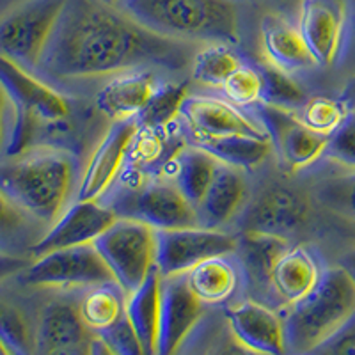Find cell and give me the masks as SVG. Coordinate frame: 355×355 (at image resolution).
Returning a JSON list of instances; mask_svg holds the SVG:
<instances>
[{"instance_id":"6da1fadb","label":"cell","mask_w":355,"mask_h":355,"mask_svg":"<svg viewBox=\"0 0 355 355\" xmlns=\"http://www.w3.org/2000/svg\"><path fill=\"white\" fill-rule=\"evenodd\" d=\"M180 41L151 33L101 0H68L41 57L44 75L82 80L128 71L146 64L182 68Z\"/></svg>"},{"instance_id":"7a4b0ae2","label":"cell","mask_w":355,"mask_h":355,"mask_svg":"<svg viewBox=\"0 0 355 355\" xmlns=\"http://www.w3.org/2000/svg\"><path fill=\"white\" fill-rule=\"evenodd\" d=\"M73 176L75 157L71 151L43 146L0 164V190L31 217L52 226L64 211Z\"/></svg>"},{"instance_id":"3957f363","label":"cell","mask_w":355,"mask_h":355,"mask_svg":"<svg viewBox=\"0 0 355 355\" xmlns=\"http://www.w3.org/2000/svg\"><path fill=\"white\" fill-rule=\"evenodd\" d=\"M132 20L169 40L236 44L239 11L233 0H119Z\"/></svg>"},{"instance_id":"277c9868","label":"cell","mask_w":355,"mask_h":355,"mask_svg":"<svg viewBox=\"0 0 355 355\" xmlns=\"http://www.w3.org/2000/svg\"><path fill=\"white\" fill-rule=\"evenodd\" d=\"M355 315V284L341 265L325 268L318 284L283 316L288 354L306 355Z\"/></svg>"},{"instance_id":"5b68a950","label":"cell","mask_w":355,"mask_h":355,"mask_svg":"<svg viewBox=\"0 0 355 355\" xmlns=\"http://www.w3.org/2000/svg\"><path fill=\"white\" fill-rule=\"evenodd\" d=\"M0 87L12 107L11 132L6 144L9 157L27 151L41 126L64 121L71 114L69 101L59 91L6 57H0Z\"/></svg>"},{"instance_id":"8992f818","label":"cell","mask_w":355,"mask_h":355,"mask_svg":"<svg viewBox=\"0 0 355 355\" xmlns=\"http://www.w3.org/2000/svg\"><path fill=\"white\" fill-rule=\"evenodd\" d=\"M66 2L0 0V57L36 71Z\"/></svg>"},{"instance_id":"52a82bcc","label":"cell","mask_w":355,"mask_h":355,"mask_svg":"<svg viewBox=\"0 0 355 355\" xmlns=\"http://www.w3.org/2000/svg\"><path fill=\"white\" fill-rule=\"evenodd\" d=\"M93 245L125 295L133 293L157 268V230L144 222L117 217Z\"/></svg>"},{"instance_id":"ba28073f","label":"cell","mask_w":355,"mask_h":355,"mask_svg":"<svg viewBox=\"0 0 355 355\" xmlns=\"http://www.w3.org/2000/svg\"><path fill=\"white\" fill-rule=\"evenodd\" d=\"M109 206L117 217L144 222L155 230L199 226L196 208L169 178L121 190Z\"/></svg>"},{"instance_id":"9c48e42d","label":"cell","mask_w":355,"mask_h":355,"mask_svg":"<svg viewBox=\"0 0 355 355\" xmlns=\"http://www.w3.org/2000/svg\"><path fill=\"white\" fill-rule=\"evenodd\" d=\"M21 281L36 288H93L116 283L112 272L93 243L52 250L34 258L21 272Z\"/></svg>"},{"instance_id":"30bf717a","label":"cell","mask_w":355,"mask_h":355,"mask_svg":"<svg viewBox=\"0 0 355 355\" xmlns=\"http://www.w3.org/2000/svg\"><path fill=\"white\" fill-rule=\"evenodd\" d=\"M239 236L211 227L157 230V270L162 277L185 275L205 259L233 254Z\"/></svg>"},{"instance_id":"8fae6325","label":"cell","mask_w":355,"mask_h":355,"mask_svg":"<svg viewBox=\"0 0 355 355\" xmlns=\"http://www.w3.org/2000/svg\"><path fill=\"white\" fill-rule=\"evenodd\" d=\"M256 117L266 128L272 146L277 150L288 169H306L325 153L329 135L307 128L300 117L295 116L293 110L259 103Z\"/></svg>"},{"instance_id":"7c38bea8","label":"cell","mask_w":355,"mask_h":355,"mask_svg":"<svg viewBox=\"0 0 355 355\" xmlns=\"http://www.w3.org/2000/svg\"><path fill=\"white\" fill-rule=\"evenodd\" d=\"M350 25L348 0H302L299 28L318 66H332L343 50Z\"/></svg>"},{"instance_id":"4fadbf2b","label":"cell","mask_w":355,"mask_h":355,"mask_svg":"<svg viewBox=\"0 0 355 355\" xmlns=\"http://www.w3.org/2000/svg\"><path fill=\"white\" fill-rule=\"evenodd\" d=\"M116 218L117 215L110 206L101 205L100 201L77 199V202L64 208L50 230L43 233L40 242L31 250V256L40 258L52 250L93 243Z\"/></svg>"},{"instance_id":"5bb4252c","label":"cell","mask_w":355,"mask_h":355,"mask_svg":"<svg viewBox=\"0 0 355 355\" xmlns=\"http://www.w3.org/2000/svg\"><path fill=\"white\" fill-rule=\"evenodd\" d=\"M202 306L185 275L162 277L157 355H176L202 316Z\"/></svg>"},{"instance_id":"9a60e30c","label":"cell","mask_w":355,"mask_h":355,"mask_svg":"<svg viewBox=\"0 0 355 355\" xmlns=\"http://www.w3.org/2000/svg\"><path fill=\"white\" fill-rule=\"evenodd\" d=\"M137 137L135 119L112 121L89 158L78 187V199L100 201L116 180L123 162Z\"/></svg>"},{"instance_id":"2e32d148","label":"cell","mask_w":355,"mask_h":355,"mask_svg":"<svg viewBox=\"0 0 355 355\" xmlns=\"http://www.w3.org/2000/svg\"><path fill=\"white\" fill-rule=\"evenodd\" d=\"M311 205L304 194L286 187H272L254 199L243 211L240 227L250 233L286 236L302 227Z\"/></svg>"},{"instance_id":"e0dca14e","label":"cell","mask_w":355,"mask_h":355,"mask_svg":"<svg viewBox=\"0 0 355 355\" xmlns=\"http://www.w3.org/2000/svg\"><path fill=\"white\" fill-rule=\"evenodd\" d=\"M180 116L189 125L190 133L198 135H252L268 137V132L258 117H252L230 100L214 96H187Z\"/></svg>"},{"instance_id":"ac0fdd59","label":"cell","mask_w":355,"mask_h":355,"mask_svg":"<svg viewBox=\"0 0 355 355\" xmlns=\"http://www.w3.org/2000/svg\"><path fill=\"white\" fill-rule=\"evenodd\" d=\"M227 327L240 345L261 355H286L283 316L256 300H243L226 309Z\"/></svg>"},{"instance_id":"d6986e66","label":"cell","mask_w":355,"mask_h":355,"mask_svg":"<svg viewBox=\"0 0 355 355\" xmlns=\"http://www.w3.org/2000/svg\"><path fill=\"white\" fill-rule=\"evenodd\" d=\"M259 40L266 62L283 71L293 73L318 66L300 33L299 24H291L279 12H266L261 18Z\"/></svg>"},{"instance_id":"ffe728a7","label":"cell","mask_w":355,"mask_h":355,"mask_svg":"<svg viewBox=\"0 0 355 355\" xmlns=\"http://www.w3.org/2000/svg\"><path fill=\"white\" fill-rule=\"evenodd\" d=\"M157 78L148 69H128L117 73L110 82L100 89L96 107L112 121L137 119L157 93Z\"/></svg>"},{"instance_id":"44dd1931","label":"cell","mask_w":355,"mask_h":355,"mask_svg":"<svg viewBox=\"0 0 355 355\" xmlns=\"http://www.w3.org/2000/svg\"><path fill=\"white\" fill-rule=\"evenodd\" d=\"M323 270L318 256L309 247H290L272 270L270 291L284 306H293L313 291Z\"/></svg>"},{"instance_id":"7402d4cb","label":"cell","mask_w":355,"mask_h":355,"mask_svg":"<svg viewBox=\"0 0 355 355\" xmlns=\"http://www.w3.org/2000/svg\"><path fill=\"white\" fill-rule=\"evenodd\" d=\"M245 198L247 183L243 180L242 169L218 162L214 180L196 208L199 226L218 230L242 210Z\"/></svg>"},{"instance_id":"603a6c76","label":"cell","mask_w":355,"mask_h":355,"mask_svg":"<svg viewBox=\"0 0 355 355\" xmlns=\"http://www.w3.org/2000/svg\"><path fill=\"white\" fill-rule=\"evenodd\" d=\"M162 275L155 268L144 283L126 295L125 316L141 341L146 355H157L158 325H160Z\"/></svg>"},{"instance_id":"cb8c5ba5","label":"cell","mask_w":355,"mask_h":355,"mask_svg":"<svg viewBox=\"0 0 355 355\" xmlns=\"http://www.w3.org/2000/svg\"><path fill=\"white\" fill-rule=\"evenodd\" d=\"M93 336L82 322L78 307L64 302H52L43 309L34 332L36 355L69 345L84 343Z\"/></svg>"},{"instance_id":"d4e9b609","label":"cell","mask_w":355,"mask_h":355,"mask_svg":"<svg viewBox=\"0 0 355 355\" xmlns=\"http://www.w3.org/2000/svg\"><path fill=\"white\" fill-rule=\"evenodd\" d=\"M189 288L205 306L230 300L240 283V272L231 254L208 258L185 274Z\"/></svg>"},{"instance_id":"484cf974","label":"cell","mask_w":355,"mask_h":355,"mask_svg":"<svg viewBox=\"0 0 355 355\" xmlns=\"http://www.w3.org/2000/svg\"><path fill=\"white\" fill-rule=\"evenodd\" d=\"M190 144L198 146L206 153L217 158L220 164L236 167V169H256L263 164L272 151V141L268 137H252V135H198L190 133Z\"/></svg>"},{"instance_id":"4316f807","label":"cell","mask_w":355,"mask_h":355,"mask_svg":"<svg viewBox=\"0 0 355 355\" xmlns=\"http://www.w3.org/2000/svg\"><path fill=\"white\" fill-rule=\"evenodd\" d=\"M286 236L266 233H250L242 231L239 236L236 254L243 265L247 277L256 288L270 290V275L279 258L290 249Z\"/></svg>"},{"instance_id":"83f0119b","label":"cell","mask_w":355,"mask_h":355,"mask_svg":"<svg viewBox=\"0 0 355 355\" xmlns=\"http://www.w3.org/2000/svg\"><path fill=\"white\" fill-rule=\"evenodd\" d=\"M167 166L173 167V173L167 174V178L176 183L187 201L198 208L215 176L218 167L217 158L198 146L190 144L189 148L180 151Z\"/></svg>"},{"instance_id":"f1b7e54d","label":"cell","mask_w":355,"mask_h":355,"mask_svg":"<svg viewBox=\"0 0 355 355\" xmlns=\"http://www.w3.org/2000/svg\"><path fill=\"white\" fill-rule=\"evenodd\" d=\"M40 220L24 211L0 190V250L25 256L40 242L43 234L37 230Z\"/></svg>"},{"instance_id":"f546056e","label":"cell","mask_w":355,"mask_h":355,"mask_svg":"<svg viewBox=\"0 0 355 355\" xmlns=\"http://www.w3.org/2000/svg\"><path fill=\"white\" fill-rule=\"evenodd\" d=\"M125 291L117 283L98 284L84 295L78 313L85 327L93 334H100L125 316Z\"/></svg>"},{"instance_id":"4dcf8cb0","label":"cell","mask_w":355,"mask_h":355,"mask_svg":"<svg viewBox=\"0 0 355 355\" xmlns=\"http://www.w3.org/2000/svg\"><path fill=\"white\" fill-rule=\"evenodd\" d=\"M243 59L227 43H208L199 50L192 64V78L202 85L222 87L234 69L242 66Z\"/></svg>"},{"instance_id":"1f68e13d","label":"cell","mask_w":355,"mask_h":355,"mask_svg":"<svg viewBox=\"0 0 355 355\" xmlns=\"http://www.w3.org/2000/svg\"><path fill=\"white\" fill-rule=\"evenodd\" d=\"M259 73H261V101L263 105L279 107V109H290L300 107L304 103V91L290 73L275 68L270 62L258 64Z\"/></svg>"},{"instance_id":"d6a6232c","label":"cell","mask_w":355,"mask_h":355,"mask_svg":"<svg viewBox=\"0 0 355 355\" xmlns=\"http://www.w3.org/2000/svg\"><path fill=\"white\" fill-rule=\"evenodd\" d=\"M189 96L187 94V84H162L158 85L157 93L150 100L148 107L139 114V121L146 128H160L169 123L176 116H180L183 101Z\"/></svg>"},{"instance_id":"836d02e7","label":"cell","mask_w":355,"mask_h":355,"mask_svg":"<svg viewBox=\"0 0 355 355\" xmlns=\"http://www.w3.org/2000/svg\"><path fill=\"white\" fill-rule=\"evenodd\" d=\"M0 343L11 355H36V343L24 315L15 306L0 300Z\"/></svg>"},{"instance_id":"e575fe53","label":"cell","mask_w":355,"mask_h":355,"mask_svg":"<svg viewBox=\"0 0 355 355\" xmlns=\"http://www.w3.org/2000/svg\"><path fill=\"white\" fill-rule=\"evenodd\" d=\"M348 112L350 110L334 98L313 96L300 105V121L322 135H331L345 121Z\"/></svg>"},{"instance_id":"d590c367","label":"cell","mask_w":355,"mask_h":355,"mask_svg":"<svg viewBox=\"0 0 355 355\" xmlns=\"http://www.w3.org/2000/svg\"><path fill=\"white\" fill-rule=\"evenodd\" d=\"M261 87L263 82L258 64H247L243 61L220 89L224 96L236 107H252L261 101Z\"/></svg>"},{"instance_id":"8d00e7d4","label":"cell","mask_w":355,"mask_h":355,"mask_svg":"<svg viewBox=\"0 0 355 355\" xmlns=\"http://www.w3.org/2000/svg\"><path fill=\"white\" fill-rule=\"evenodd\" d=\"M316 196L329 210L355 222V171L322 183Z\"/></svg>"},{"instance_id":"74e56055","label":"cell","mask_w":355,"mask_h":355,"mask_svg":"<svg viewBox=\"0 0 355 355\" xmlns=\"http://www.w3.org/2000/svg\"><path fill=\"white\" fill-rule=\"evenodd\" d=\"M323 157L341 167L355 171V110H350L345 121L329 135Z\"/></svg>"},{"instance_id":"f35d334b","label":"cell","mask_w":355,"mask_h":355,"mask_svg":"<svg viewBox=\"0 0 355 355\" xmlns=\"http://www.w3.org/2000/svg\"><path fill=\"white\" fill-rule=\"evenodd\" d=\"M96 336H100L116 355H146L144 348H142L141 341L133 332L126 316H123L119 322L114 323L112 327L105 329Z\"/></svg>"},{"instance_id":"ab89813d","label":"cell","mask_w":355,"mask_h":355,"mask_svg":"<svg viewBox=\"0 0 355 355\" xmlns=\"http://www.w3.org/2000/svg\"><path fill=\"white\" fill-rule=\"evenodd\" d=\"M306 355H355V315Z\"/></svg>"},{"instance_id":"60d3db41","label":"cell","mask_w":355,"mask_h":355,"mask_svg":"<svg viewBox=\"0 0 355 355\" xmlns=\"http://www.w3.org/2000/svg\"><path fill=\"white\" fill-rule=\"evenodd\" d=\"M31 263L33 259H28L27 256L8 254V252L0 250V283L12 275H20Z\"/></svg>"},{"instance_id":"b9f144b4","label":"cell","mask_w":355,"mask_h":355,"mask_svg":"<svg viewBox=\"0 0 355 355\" xmlns=\"http://www.w3.org/2000/svg\"><path fill=\"white\" fill-rule=\"evenodd\" d=\"M12 107L6 96L4 89L0 87V148L8 144L9 132H11Z\"/></svg>"},{"instance_id":"7bdbcfd3","label":"cell","mask_w":355,"mask_h":355,"mask_svg":"<svg viewBox=\"0 0 355 355\" xmlns=\"http://www.w3.org/2000/svg\"><path fill=\"white\" fill-rule=\"evenodd\" d=\"M210 355H261V354H256V352L249 350V348L240 345L239 341L231 336V339H227L226 343H222L220 347H217V350Z\"/></svg>"},{"instance_id":"ee69618b","label":"cell","mask_w":355,"mask_h":355,"mask_svg":"<svg viewBox=\"0 0 355 355\" xmlns=\"http://www.w3.org/2000/svg\"><path fill=\"white\" fill-rule=\"evenodd\" d=\"M91 339H89V341H84V343L69 345V347H61L55 348V350L44 352V354L41 355H91Z\"/></svg>"},{"instance_id":"f6af8a7d","label":"cell","mask_w":355,"mask_h":355,"mask_svg":"<svg viewBox=\"0 0 355 355\" xmlns=\"http://www.w3.org/2000/svg\"><path fill=\"white\" fill-rule=\"evenodd\" d=\"M91 355H116V354L107 347V343L100 338V336L94 334L93 339H91Z\"/></svg>"},{"instance_id":"bcb514c9","label":"cell","mask_w":355,"mask_h":355,"mask_svg":"<svg viewBox=\"0 0 355 355\" xmlns=\"http://www.w3.org/2000/svg\"><path fill=\"white\" fill-rule=\"evenodd\" d=\"M339 265L343 266L345 270L348 272V275H350L352 281H354V284H355V249H352L350 252H348V254L341 259V263H339Z\"/></svg>"},{"instance_id":"7dc6e473","label":"cell","mask_w":355,"mask_h":355,"mask_svg":"<svg viewBox=\"0 0 355 355\" xmlns=\"http://www.w3.org/2000/svg\"><path fill=\"white\" fill-rule=\"evenodd\" d=\"M275 2L281 6H284V8H293V9H297V8L300 9V4H302V0H275Z\"/></svg>"},{"instance_id":"c3c4849f","label":"cell","mask_w":355,"mask_h":355,"mask_svg":"<svg viewBox=\"0 0 355 355\" xmlns=\"http://www.w3.org/2000/svg\"><path fill=\"white\" fill-rule=\"evenodd\" d=\"M0 355H11V354H9V352H8V348H6L2 343H0Z\"/></svg>"},{"instance_id":"681fc988","label":"cell","mask_w":355,"mask_h":355,"mask_svg":"<svg viewBox=\"0 0 355 355\" xmlns=\"http://www.w3.org/2000/svg\"><path fill=\"white\" fill-rule=\"evenodd\" d=\"M101 2H103V4H107V6H116L119 0H101Z\"/></svg>"}]
</instances>
